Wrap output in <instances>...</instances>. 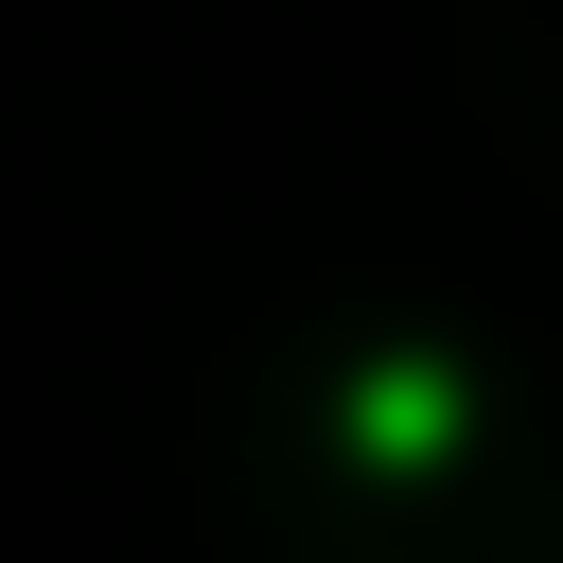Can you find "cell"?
Returning a JSON list of instances; mask_svg holds the SVG:
<instances>
[{
  "mask_svg": "<svg viewBox=\"0 0 563 563\" xmlns=\"http://www.w3.org/2000/svg\"><path fill=\"white\" fill-rule=\"evenodd\" d=\"M369 440H387V457H422V440H440V387H422V369H387V387H369Z\"/></svg>",
  "mask_w": 563,
  "mask_h": 563,
  "instance_id": "6da1fadb",
  "label": "cell"
}]
</instances>
